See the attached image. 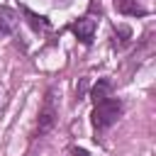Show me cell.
<instances>
[{
    "label": "cell",
    "mask_w": 156,
    "mask_h": 156,
    "mask_svg": "<svg viewBox=\"0 0 156 156\" xmlns=\"http://www.w3.org/2000/svg\"><path fill=\"white\" fill-rule=\"evenodd\" d=\"M119 117H122V100L115 98V95H110V98L95 102L93 115H90V122H93V129L95 132H102V129L112 127Z\"/></svg>",
    "instance_id": "obj_1"
},
{
    "label": "cell",
    "mask_w": 156,
    "mask_h": 156,
    "mask_svg": "<svg viewBox=\"0 0 156 156\" xmlns=\"http://www.w3.org/2000/svg\"><path fill=\"white\" fill-rule=\"evenodd\" d=\"M58 119V100H56V88H49L44 100H41V107H39V117H37V136H44L46 132L54 129Z\"/></svg>",
    "instance_id": "obj_2"
},
{
    "label": "cell",
    "mask_w": 156,
    "mask_h": 156,
    "mask_svg": "<svg viewBox=\"0 0 156 156\" xmlns=\"http://www.w3.org/2000/svg\"><path fill=\"white\" fill-rule=\"evenodd\" d=\"M95 29H98V20H95L93 15H83L80 20H76V22L71 24V32H73L83 44H90V41H93Z\"/></svg>",
    "instance_id": "obj_3"
},
{
    "label": "cell",
    "mask_w": 156,
    "mask_h": 156,
    "mask_svg": "<svg viewBox=\"0 0 156 156\" xmlns=\"http://www.w3.org/2000/svg\"><path fill=\"white\" fill-rule=\"evenodd\" d=\"M17 22H20V15H17L15 10H10V7H0V37L12 34L15 27H17Z\"/></svg>",
    "instance_id": "obj_4"
},
{
    "label": "cell",
    "mask_w": 156,
    "mask_h": 156,
    "mask_svg": "<svg viewBox=\"0 0 156 156\" xmlns=\"http://www.w3.org/2000/svg\"><path fill=\"white\" fill-rule=\"evenodd\" d=\"M115 10L122 12V15H144L146 10L139 5V0H112Z\"/></svg>",
    "instance_id": "obj_5"
},
{
    "label": "cell",
    "mask_w": 156,
    "mask_h": 156,
    "mask_svg": "<svg viewBox=\"0 0 156 156\" xmlns=\"http://www.w3.org/2000/svg\"><path fill=\"white\" fill-rule=\"evenodd\" d=\"M112 95V88H110V80H98V85L93 88V102H100L105 98Z\"/></svg>",
    "instance_id": "obj_6"
},
{
    "label": "cell",
    "mask_w": 156,
    "mask_h": 156,
    "mask_svg": "<svg viewBox=\"0 0 156 156\" xmlns=\"http://www.w3.org/2000/svg\"><path fill=\"white\" fill-rule=\"evenodd\" d=\"M27 17H29V24L34 27V29H46V17H39V15H34V12H29V10H22Z\"/></svg>",
    "instance_id": "obj_7"
},
{
    "label": "cell",
    "mask_w": 156,
    "mask_h": 156,
    "mask_svg": "<svg viewBox=\"0 0 156 156\" xmlns=\"http://www.w3.org/2000/svg\"><path fill=\"white\" fill-rule=\"evenodd\" d=\"M73 156H88L85 149H73Z\"/></svg>",
    "instance_id": "obj_8"
}]
</instances>
